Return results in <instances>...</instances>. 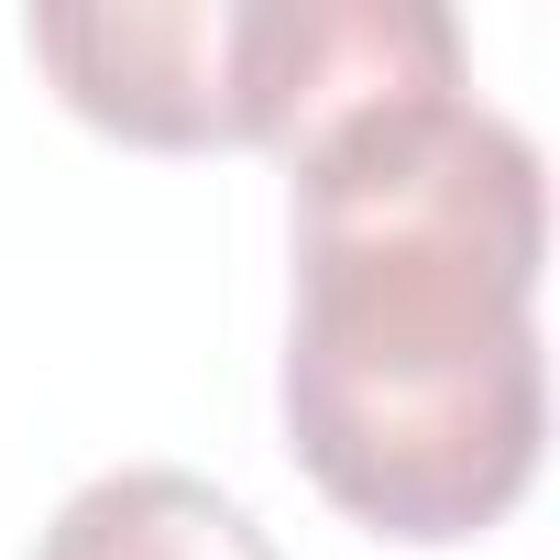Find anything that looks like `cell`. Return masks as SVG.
I'll use <instances>...</instances> for the list:
<instances>
[{
	"label": "cell",
	"mask_w": 560,
	"mask_h": 560,
	"mask_svg": "<svg viewBox=\"0 0 560 560\" xmlns=\"http://www.w3.org/2000/svg\"><path fill=\"white\" fill-rule=\"evenodd\" d=\"M34 560H275V538L198 472H165V462H132V472H100L56 505V527L34 538Z\"/></svg>",
	"instance_id": "cell-3"
},
{
	"label": "cell",
	"mask_w": 560,
	"mask_h": 560,
	"mask_svg": "<svg viewBox=\"0 0 560 560\" xmlns=\"http://www.w3.org/2000/svg\"><path fill=\"white\" fill-rule=\"evenodd\" d=\"M56 100L154 154H298L385 89H462L440 0H100L23 23Z\"/></svg>",
	"instance_id": "cell-2"
},
{
	"label": "cell",
	"mask_w": 560,
	"mask_h": 560,
	"mask_svg": "<svg viewBox=\"0 0 560 560\" xmlns=\"http://www.w3.org/2000/svg\"><path fill=\"white\" fill-rule=\"evenodd\" d=\"M287 440L308 483L407 549L483 538L549 440L538 143L472 89H385L298 154Z\"/></svg>",
	"instance_id": "cell-1"
}]
</instances>
